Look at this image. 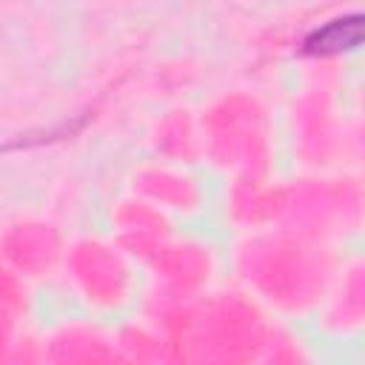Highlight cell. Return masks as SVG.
<instances>
[{
  "label": "cell",
  "mask_w": 365,
  "mask_h": 365,
  "mask_svg": "<svg viewBox=\"0 0 365 365\" xmlns=\"http://www.w3.org/2000/svg\"><path fill=\"white\" fill-rule=\"evenodd\" d=\"M359 43H362V14H348V17H336L325 26L314 29L302 40V54L325 57V54L351 51Z\"/></svg>",
  "instance_id": "1"
}]
</instances>
